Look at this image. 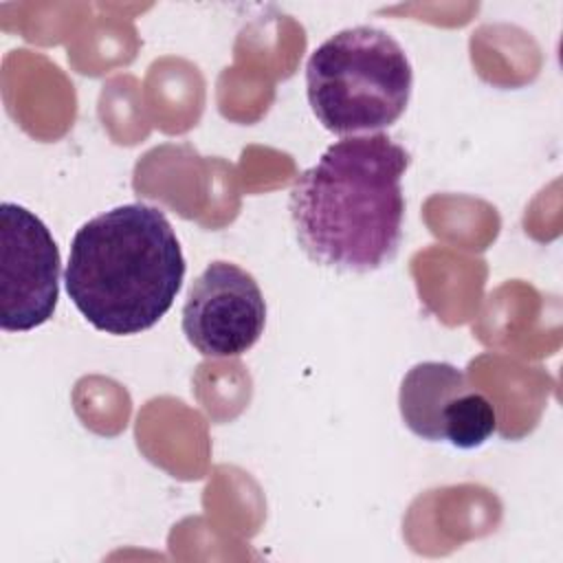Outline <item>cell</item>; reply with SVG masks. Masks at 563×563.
I'll return each mask as SVG.
<instances>
[{"label":"cell","instance_id":"obj_1","mask_svg":"<svg viewBox=\"0 0 563 563\" xmlns=\"http://www.w3.org/2000/svg\"><path fill=\"white\" fill-rule=\"evenodd\" d=\"M409 152L383 132L345 136L301 172L290 189L299 246L319 266L369 273L402 240V176Z\"/></svg>","mask_w":563,"mask_h":563},{"label":"cell","instance_id":"obj_2","mask_svg":"<svg viewBox=\"0 0 563 563\" xmlns=\"http://www.w3.org/2000/svg\"><path fill=\"white\" fill-rule=\"evenodd\" d=\"M185 257L167 216L130 202L81 224L70 242L64 284L84 319L114 336L150 330L172 308Z\"/></svg>","mask_w":563,"mask_h":563},{"label":"cell","instance_id":"obj_3","mask_svg":"<svg viewBox=\"0 0 563 563\" xmlns=\"http://www.w3.org/2000/svg\"><path fill=\"white\" fill-rule=\"evenodd\" d=\"M413 70L405 48L383 29L352 26L319 44L306 64L308 103L339 136L389 128L405 112Z\"/></svg>","mask_w":563,"mask_h":563},{"label":"cell","instance_id":"obj_4","mask_svg":"<svg viewBox=\"0 0 563 563\" xmlns=\"http://www.w3.org/2000/svg\"><path fill=\"white\" fill-rule=\"evenodd\" d=\"M59 299V249L26 207L0 205V325L26 332L46 323Z\"/></svg>","mask_w":563,"mask_h":563},{"label":"cell","instance_id":"obj_5","mask_svg":"<svg viewBox=\"0 0 563 563\" xmlns=\"http://www.w3.org/2000/svg\"><path fill=\"white\" fill-rule=\"evenodd\" d=\"M398 409L411 433L455 449H477L497 429L493 402L460 367L442 361L418 363L405 374Z\"/></svg>","mask_w":563,"mask_h":563},{"label":"cell","instance_id":"obj_6","mask_svg":"<svg viewBox=\"0 0 563 563\" xmlns=\"http://www.w3.org/2000/svg\"><path fill=\"white\" fill-rule=\"evenodd\" d=\"M266 325V301L251 273L233 262H211L191 284L183 306L187 341L211 358L240 356Z\"/></svg>","mask_w":563,"mask_h":563}]
</instances>
